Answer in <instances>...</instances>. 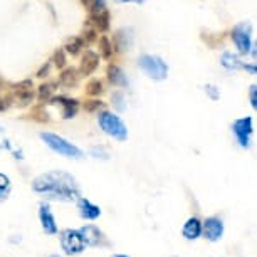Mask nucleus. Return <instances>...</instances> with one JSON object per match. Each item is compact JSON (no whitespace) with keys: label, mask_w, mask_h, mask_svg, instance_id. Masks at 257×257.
Segmentation results:
<instances>
[{"label":"nucleus","mask_w":257,"mask_h":257,"mask_svg":"<svg viewBox=\"0 0 257 257\" xmlns=\"http://www.w3.org/2000/svg\"><path fill=\"white\" fill-rule=\"evenodd\" d=\"M32 188L34 192L46 195L49 200L57 202H76L81 197V188L77 185L76 178L61 170L39 175L34 180Z\"/></svg>","instance_id":"obj_1"},{"label":"nucleus","mask_w":257,"mask_h":257,"mask_svg":"<svg viewBox=\"0 0 257 257\" xmlns=\"http://www.w3.org/2000/svg\"><path fill=\"white\" fill-rule=\"evenodd\" d=\"M41 140L52 150V152L59 153V155H62V157H66V158L79 160V158H82V155H84V153H82V150L74 147V145L67 142L66 138L59 137V135L44 132V133H41Z\"/></svg>","instance_id":"obj_2"},{"label":"nucleus","mask_w":257,"mask_h":257,"mask_svg":"<svg viewBox=\"0 0 257 257\" xmlns=\"http://www.w3.org/2000/svg\"><path fill=\"white\" fill-rule=\"evenodd\" d=\"M98 123L101 126V130L113 137L118 142H124L128 138V130H126V124L123 123V119L119 116H116L114 113H109V111H103L98 116Z\"/></svg>","instance_id":"obj_3"},{"label":"nucleus","mask_w":257,"mask_h":257,"mask_svg":"<svg viewBox=\"0 0 257 257\" xmlns=\"http://www.w3.org/2000/svg\"><path fill=\"white\" fill-rule=\"evenodd\" d=\"M138 66L145 71V74L155 81H163V79H167V76H168L167 62L158 56H152V54L140 56Z\"/></svg>","instance_id":"obj_4"},{"label":"nucleus","mask_w":257,"mask_h":257,"mask_svg":"<svg viewBox=\"0 0 257 257\" xmlns=\"http://www.w3.org/2000/svg\"><path fill=\"white\" fill-rule=\"evenodd\" d=\"M61 245H62V250H64L67 255L81 254V252L86 249L82 235L79 234V230H74V229H66L61 232Z\"/></svg>","instance_id":"obj_5"},{"label":"nucleus","mask_w":257,"mask_h":257,"mask_svg":"<svg viewBox=\"0 0 257 257\" xmlns=\"http://www.w3.org/2000/svg\"><path fill=\"white\" fill-rule=\"evenodd\" d=\"M12 101L19 108H26L34 101V84L31 79H24L12 86Z\"/></svg>","instance_id":"obj_6"},{"label":"nucleus","mask_w":257,"mask_h":257,"mask_svg":"<svg viewBox=\"0 0 257 257\" xmlns=\"http://www.w3.org/2000/svg\"><path fill=\"white\" fill-rule=\"evenodd\" d=\"M232 41H234L235 47L239 49L240 54H249L252 49L250 44V24L242 22L237 24L232 31Z\"/></svg>","instance_id":"obj_7"},{"label":"nucleus","mask_w":257,"mask_h":257,"mask_svg":"<svg viewBox=\"0 0 257 257\" xmlns=\"http://www.w3.org/2000/svg\"><path fill=\"white\" fill-rule=\"evenodd\" d=\"M232 132H234L237 142L242 148H247L250 145V135L254 133V124H252L250 116H244L240 119H235L232 124Z\"/></svg>","instance_id":"obj_8"},{"label":"nucleus","mask_w":257,"mask_h":257,"mask_svg":"<svg viewBox=\"0 0 257 257\" xmlns=\"http://www.w3.org/2000/svg\"><path fill=\"white\" fill-rule=\"evenodd\" d=\"M202 234L210 242L220 240L222 235H224V222L219 217H208L202 224Z\"/></svg>","instance_id":"obj_9"},{"label":"nucleus","mask_w":257,"mask_h":257,"mask_svg":"<svg viewBox=\"0 0 257 257\" xmlns=\"http://www.w3.org/2000/svg\"><path fill=\"white\" fill-rule=\"evenodd\" d=\"M79 234L82 235V240H84L86 245L98 247V245H106V244H108V240H106L104 234L96 225H84V227H81Z\"/></svg>","instance_id":"obj_10"},{"label":"nucleus","mask_w":257,"mask_h":257,"mask_svg":"<svg viewBox=\"0 0 257 257\" xmlns=\"http://www.w3.org/2000/svg\"><path fill=\"white\" fill-rule=\"evenodd\" d=\"M113 49L116 52H124L130 51L133 47V31L130 27H123L118 29L113 36Z\"/></svg>","instance_id":"obj_11"},{"label":"nucleus","mask_w":257,"mask_h":257,"mask_svg":"<svg viewBox=\"0 0 257 257\" xmlns=\"http://www.w3.org/2000/svg\"><path fill=\"white\" fill-rule=\"evenodd\" d=\"M109 22H111V16H109V11L106 7L89 11V24L96 29V32L98 31L106 32L109 29Z\"/></svg>","instance_id":"obj_12"},{"label":"nucleus","mask_w":257,"mask_h":257,"mask_svg":"<svg viewBox=\"0 0 257 257\" xmlns=\"http://www.w3.org/2000/svg\"><path fill=\"white\" fill-rule=\"evenodd\" d=\"M39 220H41V225H42V230L49 235H54L57 234V224H56V219L52 215L51 208L47 203L42 202L39 205Z\"/></svg>","instance_id":"obj_13"},{"label":"nucleus","mask_w":257,"mask_h":257,"mask_svg":"<svg viewBox=\"0 0 257 257\" xmlns=\"http://www.w3.org/2000/svg\"><path fill=\"white\" fill-rule=\"evenodd\" d=\"M51 104H59L62 108V118L64 119H71L77 114V109H79V101L77 99H71V98H64V96H59V98H52Z\"/></svg>","instance_id":"obj_14"},{"label":"nucleus","mask_w":257,"mask_h":257,"mask_svg":"<svg viewBox=\"0 0 257 257\" xmlns=\"http://www.w3.org/2000/svg\"><path fill=\"white\" fill-rule=\"evenodd\" d=\"M98 66H99V56L93 51H86L84 54H82L81 67L77 72H79L81 76H91L96 69H98Z\"/></svg>","instance_id":"obj_15"},{"label":"nucleus","mask_w":257,"mask_h":257,"mask_svg":"<svg viewBox=\"0 0 257 257\" xmlns=\"http://www.w3.org/2000/svg\"><path fill=\"white\" fill-rule=\"evenodd\" d=\"M77 210H79V215L86 220H96L101 215V208L94 205L93 202H89L88 198L77 200Z\"/></svg>","instance_id":"obj_16"},{"label":"nucleus","mask_w":257,"mask_h":257,"mask_svg":"<svg viewBox=\"0 0 257 257\" xmlns=\"http://www.w3.org/2000/svg\"><path fill=\"white\" fill-rule=\"evenodd\" d=\"M182 234L187 240H195L202 235V222L197 217H190L182 229Z\"/></svg>","instance_id":"obj_17"},{"label":"nucleus","mask_w":257,"mask_h":257,"mask_svg":"<svg viewBox=\"0 0 257 257\" xmlns=\"http://www.w3.org/2000/svg\"><path fill=\"white\" fill-rule=\"evenodd\" d=\"M108 81L113 86H118V88H124V86H128V77H126L123 69L116 64L108 66Z\"/></svg>","instance_id":"obj_18"},{"label":"nucleus","mask_w":257,"mask_h":257,"mask_svg":"<svg viewBox=\"0 0 257 257\" xmlns=\"http://www.w3.org/2000/svg\"><path fill=\"white\" fill-rule=\"evenodd\" d=\"M79 72L74 67H66V69H62L61 76H59V84L64 86V88H72V86H76L77 82H79Z\"/></svg>","instance_id":"obj_19"},{"label":"nucleus","mask_w":257,"mask_h":257,"mask_svg":"<svg viewBox=\"0 0 257 257\" xmlns=\"http://www.w3.org/2000/svg\"><path fill=\"white\" fill-rule=\"evenodd\" d=\"M222 66L225 67V69H244V62H242L239 57H237L234 52H229V51H225L224 54H222Z\"/></svg>","instance_id":"obj_20"},{"label":"nucleus","mask_w":257,"mask_h":257,"mask_svg":"<svg viewBox=\"0 0 257 257\" xmlns=\"http://www.w3.org/2000/svg\"><path fill=\"white\" fill-rule=\"evenodd\" d=\"M54 91H56L54 82H44V84H41V86H39V89H37L39 101H41V103H47V101H51Z\"/></svg>","instance_id":"obj_21"},{"label":"nucleus","mask_w":257,"mask_h":257,"mask_svg":"<svg viewBox=\"0 0 257 257\" xmlns=\"http://www.w3.org/2000/svg\"><path fill=\"white\" fill-rule=\"evenodd\" d=\"M82 47H84V42L81 41V37H69L64 46V52H67V54L71 56H79V52L82 51Z\"/></svg>","instance_id":"obj_22"},{"label":"nucleus","mask_w":257,"mask_h":257,"mask_svg":"<svg viewBox=\"0 0 257 257\" xmlns=\"http://www.w3.org/2000/svg\"><path fill=\"white\" fill-rule=\"evenodd\" d=\"M99 54L104 57V59H109L113 56V44H111L109 37L101 36L99 37Z\"/></svg>","instance_id":"obj_23"},{"label":"nucleus","mask_w":257,"mask_h":257,"mask_svg":"<svg viewBox=\"0 0 257 257\" xmlns=\"http://www.w3.org/2000/svg\"><path fill=\"white\" fill-rule=\"evenodd\" d=\"M11 188H12L11 178H9L7 175H4V173H0V202H4L9 197Z\"/></svg>","instance_id":"obj_24"},{"label":"nucleus","mask_w":257,"mask_h":257,"mask_svg":"<svg viewBox=\"0 0 257 257\" xmlns=\"http://www.w3.org/2000/svg\"><path fill=\"white\" fill-rule=\"evenodd\" d=\"M124 94L121 93V91H116V93H113V96H111V103H113L114 109L119 111V113H123V111L126 109V103H124Z\"/></svg>","instance_id":"obj_25"},{"label":"nucleus","mask_w":257,"mask_h":257,"mask_svg":"<svg viewBox=\"0 0 257 257\" xmlns=\"http://www.w3.org/2000/svg\"><path fill=\"white\" fill-rule=\"evenodd\" d=\"M81 41L84 42V44H91V42L96 41V29L91 26L88 22L84 27V31H82V36H81Z\"/></svg>","instance_id":"obj_26"},{"label":"nucleus","mask_w":257,"mask_h":257,"mask_svg":"<svg viewBox=\"0 0 257 257\" xmlns=\"http://www.w3.org/2000/svg\"><path fill=\"white\" fill-rule=\"evenodd\" d=\"M86 93L89 96H99L103 93V82L99 79H93L88 82V86H86Z\"/></svg>","instance_id":"obj_27"},{"label":"nucleus","mask_w":257,"mask_h":257,"mask_svg":"<svg viewBox=\"0 0 257 257\" xmlns=\"http://www.w3.org/2000/svg\"><path fill=\"white\" fill-rule=\"evenodd\" d=\"M51 62H54V66L56 67H59V69H64L66 67V52L64 49H57L54 52V56H52V61Z\"/></svg>","instance_id":"obj_28"},{"label":"nucleus","mask_w":257,"mask_h":257,"mask_svg":"<svg viewBox=\"0 0 257 257\" xmlns=\"http://www.w3.org/2000/svg\"><path fill=\"white\" fill-rule=\"evenodd\" d=\"M84 109L88 111V113H96V111H99V109H104V103H103V101H98V99L86 101Z\"/></svg>","instance_id":"obj_29"},{"label":"nucleus","mask_w":257,"mask_h":257,"mask_svg":"<svg viewBox=\"0 0 257 257\" xmlns=\"http://www.w3.org/2000/svg\"><path fill=\"white\" fill-rule=\"evenodd\" d=\"M255 94H257V88H255V84H252L250 86V91H249V98H250V106L252 108H257V98H255Z\"/></svg>","instance_id":"obj_30"},{"label":"nucleus","mask_w":257,"mask_h":257,"mask_svg":"<svg viewBox=\"0 0 257 257\" xmlns=\"http://www.w3.org/2000/svg\"><path fill=\"white\" fill-rule=\"evenodd\" d=\"M205 91H207V93H208V96H210L212 99H219V91H217V88H215V86L208 84L207 88H205Z\"/></svg>","instance_id":"obj_31"},{"label":"nucleus","mask_w":257,"mask_h":257,"mask_svg":"<svg viewBox=\"0 0 257 257\" xmlns=\"http://www.w3.org/2000/svg\"><path fill=\"white\" fill-rule=\"evenodd\" d=\"M49 71H51V62H46V64L37 71V76L39 77H46L47 74H49Z\"/></svg>","instance_id":"obj_32"},{"label":"nucleus","mask_w":257,"mask_h":257,"mask_svg":"<svg viewBox=\"0 0 257 257\" xmlns=\"http://www.w3.org/2000/svg\"><path fill=\"white\" fill-rule=\"evenodd\" d=\"M81 2L84 4V6L89 9V11H91V9H93V7H94V0H81Z\"/></svg>","instance_id":"obj_33"},{"label":"nucleus","mask_w":257,"mask_h":257,"mask_svg":"<svg viewBox=\"0 0 257 257\" xmlns=\"http://www.w3.org/2000/svg\"><path fill=\"white\" fill-rule=\"evenodd\" d=\"M116 2H119V4H130V2H135V4H143L145 0H116Z\"/></svg>","instance_id":"obj_34"},{"label":"nucleus","mask_w":257,"mask_h":257,"mask_svg":"<svg viewBox=\"0 0 257 257\" xmlns=\"http://www.w3.org/2000/svg\"><path fill=\"white\" fill-rule=\"evenodd\" d=\"M7 108H9L7 101H6V99H2V98H0V111H4V109H7Z\"/></svg>","instance_id":"obj_35"},{"label":"nucleus","mask_w":257,"mask_h":257,"mask_svg":"<svg viewBox=\"0 0 257 257\" xmlns=\"http://www.w3.org/2000/svg\"><path fill=\"white\" fill-rule=\"evenodd\" d=\"M113 257H130V255H124V254H114Z\"/></svg>","instance_id":"obj_36"},{"label":"nucleus","mask_w":257,"mask_h":257,"mask_svg":"<svg viewBox=\"0 0 257 257\" xmlns=\"http://www.w3.org/2000/svg\"><path fill=\"white\" fill-rule=\"evenodd\" d=\"M49 257H61V255H57V254H52V255H49Z\"/></svg>","instance_id":"obj_37"},{"label":"nucleus","mask_w":257,"mask_h":257,"mask_svg":"<svg viewBox=\"0 0 257 257\" xmlns=\"http://www.w3.org/2000/svg\"><path fill=\"white\" fill-rule=\"evenodd\" d=\"M0 133H2V126H0Z\"/></svg>","instance_id":"obj_38"}]
</instances>
